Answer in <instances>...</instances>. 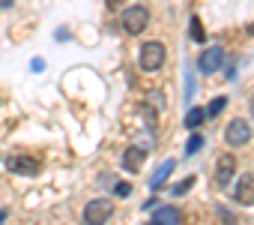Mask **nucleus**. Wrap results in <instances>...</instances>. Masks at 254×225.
Masks as SVG:
<instances>
[{
  "instance_id": "1a4fd4ad",
  "label": "nucleus",
  "mask_w": 254,
  "mask_h": 225,
  "mask_svg": "<svg viewBox=\"0 0 254 225\" xmlns=\"http://www.w3.org/2000/svg\"><path fill=\"white\" fill-rule=\"evenodd\" d=\"M233 198L239 201V204H254V174L248 171V174H242L239 180H236V189H233Z\"/></svg>"
},
{
  "instance_id": "dca6fc26",
  "label": "nucleus",
  "mask_w": 254,
  "mask_h": 225,
  "mask_svg": "<svg viewBox=\"0 0 254 225\" xmlns=\"http://www.w3.org/2000/svg\"><path fill=\"white\" fill-rule=\"evenodd\" d=\"M191 39H194V42H203V39H206V33H203V27H200V18H197V15L191 18Z\"/></svg>"
},
{
  "instance_id": "6ab92c4d",
  "label": "nucleus",
  "mask_w": 254,
  "mask_h": 225,
  "mask_svg": "<svg viewBox=\"0 0 254 225\" xmlns=\"http://www.w3.org/2000/svg\"><path fill=\"white\" fill-rule=\"evenodd\" d=\"M233 75H236V60H227V66H224V78L233 81Z\"/></svg>"
},
{
  "instance_id": "7ed1b4c3",
  "label": "nucleus",
  "mask_w": 254,
  "mask_h": 225,
  "mask_svg": "<svg viewBox=\"0 0 254 225\" xmlns=\"http://www.w3.org/2000/svg\"><path fill=\"white\" fill-rule=\"evenodd\" d=\"M114 216V201L111 198H93L84 207V222L87 225H105Z\"/></svg>"
},
{
  "instance_id": "a211bd4d",
  "label": "nucleus",
  "mask_w": 254,
  "mask_h": 225,
  "mask_svg": "<svg viewBox=\"0 0 254 225\" xmlns=\"http://www.w3.org/2000/svg\"><path fill=\"white\" fill-rule=\"evenodd\" d=\"M186 96H194V72H186Z\"/></svg>"
},
{
  "instance_id": "f257e3e1",
  "label": "nucleus",
  "mask_w": 254,
  "mask_h": 225,
  "mask_svg": "<svg viewBox=\"0 0 254 225\" xmlns=\"http://www.w3.org/2000/svg\"><path fill=\"white\" fill-rule=\"evenodd\" d=\"M120 24H123V30L129 33V36H138L150 24V9L147 6H129V9L120 15Z\"/></svg>"
},
{
  "instance_id": "6e6552de",
  "label": "nucleus",
  "mask_w": 254,
  "mask_h": 225,
  "mask_svg": "<svg viewBox=\"0 0 254 225\" xmlns=\"http://www.w3.org/2000/svg\"><path fill=\"white\" fill-rule=\"evenodd\" d=\"M144 162H147V150H141L138 144L126 147V153H123V168L129 171V174H138V171L144 168Z\"/></svg>"
},
{
  "instance_id": "ddd939ff",
  "label": "nucleus",
  "mask_w": 254,
  "mask_h": 225,
  "mask_svg": "<svg viewBox=\"0 0 254 225\" xmlns=\"http://www.w3.org/2000/svg\"><path fill=\"white\" fill-rule=\"evenodd\" d=\"M224 105H227V99H224V96H215V99H212V102L203 108V111H206V117H215V114H221V111H224Z\"/></svg>"
},
{
  "instance_id": "2eb2a0df",
  "label": "nucleus",
  "mask_w": 254,
  "mask_h": 225,
  "mask_svg": "<svg viewBox=\"0 0 254 225\" xmlns=\"http://www.w3.org/2000/svg\"><path fill=\"white\" fill-rule=\"evenodd\" d=\"M191 186H194V177L189 174V177H183V180H180V183H177V186L171 189V195H186V192H189Z\"/></svg>"
},
{
  "instance_id": "39448f33",
  "label": "nucleus",
  "mask_w": 254,
  "mask_h": 225,
  "mask_svg": "<svg viewBox=\"0 0 254 225\" xmlns=\"http://www.w3.org/2000/svg\"><path fill=\"white\" fill-rule=\"evenodd\" d=\"M224 141L230 144V147H242V144H248L251 141V126L245 123V120H230V126L224 129Z\"/></svg>"
},
{
  "instance_id": "f03ea898",
  "label": "nucleus",
  "mask_w": 254,
  "mask_h": 225,
  "mask_svg": "<svg viewBox=\"0 0 254 225\" xmlns=\"http://www.w3.org/2000/svg\"><path fill=\"white\" fill-rule=\"evenodd\" d=\"M165 45L162 42H147V45H141V54H138V63H141V69L144 72H159L162 66H165Z\"/></svg>"
},
{
  "instance_id": "0eeeda50",
  "label": "nucleus",
  "mask_w": 254,
  "mask_h": 225,
  "mask_svg": "<svg viewBox=\"0 0 254 225\" xmlns=\"http://www.w3.org/2000/svg\"><path fill=\"white\" fill-rule=\"evenodd\" d=\"M233 174H236V156L233 153L218 156V162H215V183L218 186H230Z\"/></svg>"
},
{
  "instance_id": "f3484780",
  "label": "nucleus",
  "mask_w": 254,
  "mask_h": 225,
  "mask_svg": "<svg viewBox=\"0 0 254 225\" xmlns=\"http://www.w3.org/2000/svg\"><path fill=\"white\" fill-rule=\"evenodd\" d=\"M114 192H117V198H129V195H132V186H129V183H117Z\"/></svg>"
},
{
  "instance_id": "393cba45",
  "label": "nucleus",
  "mask_w": 254,
  "mask_h": 225,
  "mask_svg": "<svg viewBox=\"0 0 254 225\" xmlns=\"http://www.w3.org/2000/svg\"><path fill=\"white\" fill-rule=\"evenodd\" d=\"M248 33H254V24H251V27H248Z\"/></svg>"
},
{
  "instance_id": "423d86ee",
  "label": "nucleus",
  "mask_w": 254,
  "mask_h": 225,
  "mask_svg": "<svg viewBox=\"0 0 254 225\" xmlns=\"http://www.w3.org/2000/svg\"><path fill=\"white\" fill-rule=\"evenodd\" d=\"M6 168L12 171V174H24V177H33V174H39V159L36 156H9L6 159Z\"/></svg>"
},
{
  "instance_id": "f8f14e48",
  "label": "nucleus",
  "mask_w": 254,
  "mask_h": 225,
  "mask_svg": "<svg viewBox=\"0 0 254 225\" xmlns=\"http://www.w3.org/2000/svg\"><path fill=\"white\" fill-rule=\"evenodd\" d=\"M203 120H206V111H203V108H189V114H186V129H197Z\"/></svg>"
},
{
  "instance_id": "9d476101",
  "label": "nucleus",
  "mask_w": 254,
  "mask_h": 225,
  "mask_svg": "<svg viewBox=\"0 0 254 225\" xmlns=\"http://www.w3.org/2000/svg\"><path fill=\"white\" fill-rule=\"evenodd\" d=\"M183 222V213L177 207H156L153 213V225H180Z\"/></svg>"
},
{
  "instance_id": "4be33fe9",
  "label": "nucleus",
  "mask_w": 254,
  "mask_h": 225,
  "mask_svg": "<svg viewBox=\"0 0 254 225\" xmlns=\"http://www.w3.org/2000/svg\"><path fill=\"white\" fill-rule=\"evenodd\" d=\"M12 3H15V0H0V9H9Z\"/></svg>"
},
{
  "instance_id": "aec40b11",
  "label": "nucleus",
  "mask_w": 254,
  "mask_h": 225,
  "mask_svg": "<svg viewBox=\"0 0 254 225\" xmlns=\"http://www.w3.org/2000/svg\"><path fill=\"white\" fill-rule=\"evenodd\" d=\"M30 69H33V72H42V69H45V60H42V57H33V60H30Z\"/></svg>"
},
{
  "instance_id": "5701e85b",
  "label": "nucleus",
  "mask_w": 254,
  "mask_h": 225,
  "mask_svg": "<svg viewBox=\"0 0 254 225\" xmlns=\"http://www.w3.org/2000/svg\"><path fill=\"white\" fill-rule=\"evenodd\" d=\"M6 222V210H0V225H3Z\"/></svg>"
},
{
  "instance_id": "20e7f679",
  "label": "nucleus",
  "mask_w": 254,
  "mask_h": 225,
  "mask_svg": "<svg viewBox=\"0 0 254 225\" xmlns=\"http://www.w3.org/2000/svg\"><path fill=\"white\" fill-rule=\"evenodd\" d=\"M221 63H224V48H221V45H212V48H206V51L197 57V69H200L203 75L218 72V69H221Z\"/></svg>"
},
{
  "instance_id": "b1692460",
  "label": "nucleus",
  "mask_w": 254,
  "mask_h": 225,
  "mask_svg": "<svg viewBox=\"0 0 254 225\" xmlns=\"http://www.w3.org/2000/svg\"><path fill=\"white\" fill-rule=\"evenodd\" d=\"M251 114H254V99H251Z\"/></svg>"
},
{
  "instance_id": "9b49d317",
  "label": "nucleus",
  "mask_w": 254,
  "mask_h": 225,
  "mask_svg": "<svg viewBox=\"0 0 254 225\" xmlns=\"http://www.w3.org/2000/svg\"><path fill=\"white\" fill-rule=\"evenodd\" d=\"M174 168H177V162H174V159H165V162H162V165L153 171V177H150V186H153V189H159V186H162V183L171 177V171H174Z\"/></svg>"
},
{
  "instance_id": "4468645a",
  "label": "nucleus",
  "mask_w": 254,
  "mask_h": 225,
  "mask_svg": "<svg viewBox=\"0 0 254 225\" xmlns=\"http://www.w3.org/2000/svg\"><path fill=\"white\" fill-rule=\"evenodd\" d=\"M200 147H203V135H197V132H194V135L189 138V144H186V156H194Z\"/></svg>"
},
{
  "instance_id": "412c9836",
  "label": "nucleus",
  "mask_w": 254,
  "mask_h": 225,
  "mask_svg": "<svg viewBox=\"0 0 254 225\" xmlns=\"http://www.w3.org/2000/svg\"><path fill=\"white\" fill-rule=\"evenodd\" d=\"M105 3H108L111 9H117V6H123V0H105Z\"/></svg>"
}]
</instances>
